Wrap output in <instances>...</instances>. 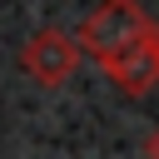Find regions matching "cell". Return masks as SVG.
Listing matches in <instances>:
<instances>
[{"mask_svg":"<svg viewBox=\"0 0 159 159\" xmlns=\"http://www.w3.org/2000/svg\"><path fill=\"white\" fill-rule=\"evenodd\" d=\"M144 159H159V129L144 134Z\"/></svg>","mask_w":159,"mask_h":159,"instance_id":"277c9868","label":"cell"},{"mask_svg":"<svg viewBox=\"0 0 159 159\" xmlns=\"http://www.w3.org/2000/svg\"><path fill=\"white\" fill-rule=\"evenodd\" d=\"M154 45H159V35H154Z\"/></svg>","mask_w":159,"mask_h":159,"instance_id":"5b68a950","label":"cell"},{"mask_svg":"<svg viewBox=\"0 0 159 159\" xmlns=\"http://www.w3.org/2000/svg\"><path fill=\"white\" fill-rule=\"evenodd\" d=\"M159 35V25L149 20V10L139 5V0H99L89 15H84V25H80V50L89 55V60H99V70L104 65H114V60H124L129 50H139V45H149Z\"/></svg>","mask_w":159,"mask_h":159,"instance_id":"6da1fadb","label":"cell"},{"mask_svg":"<svg viewBox=\"0 0 159 159\" xmlns=\"http://www.w3.org/2000/svg\"><path fill=\"white\" fill-rule=\"evenodd\" d=\"M75 65H80V40L75 35H65V30H55V25H45V30H35L25 45H20V70L35 80V84H65L70 75H75Z\"/></svg>","mask_w":159,"mask_h":159,"instance_id":"7a4b0ae2","label":"cell"},{"mask_svg":"<svg viewBox=\"0 0 159 159\" xmlns=\"http://www.w3.org/2000/svg\"><path fill=\"white\" fill-rule=\"evenodd\" d=\"M104 75L114 80V89L119 94H129V99H139V94H149L154 84H159V45L149 40V45H139V50H129L124 60H114V65H104Z\"/></svg>","mask_w":159,"mask_h":159,"instance_id":"3957f363","label":"cell"}]
</instances>
